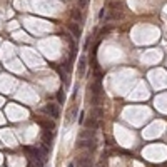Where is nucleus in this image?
<instances>
[{
  "instance_id": "nucleus-1",
  "label": "nucleus",
  "mask_w": 167,
  "mask_h": 167,
  "mask_svg": "<svg viewBox=\"0 0 167 167\" xmlns=\"http://www.w3.org/2000/svg\"><path fill=\"white\" fill-rule=\"evenodd\" d=\"M77 70H79V77H85V70H87V57L85 55H82V57L79 59Z\"/></svg>"
},
{
  "instance_id": "nucleus-8",
  "label": "nucleus",
  "mask_w": 167,
  "mask_h": 167,
  "mask_svg": "<svg viewBox=\"0 0 167 167\" xmlns=\"http://www.w3.org/2000/svg\"><path fill=\"white\" fill-rule=\"evenodd\" d=\"M69 167H73V162H72V164H69Z\"/></svg>"
},
{
  "instance_id": "nucleus-4",
  "label": "nucleus",
  "mask_w": 167,
  "mask_h": 167,
  "mask_svg": "<svg viewBox=\"0 0 167 167\" xmlns=\"http://www.w3.org/2000/svg\"><path fill=\"white\" fill-rule=\"evenodd\" d=\"M69 27H70V30L73 32V35H75V37H80V28H79V27H75L73 24H70Z\"/></svg>"
},
{
  "instance_id": "nucleus-7",
  "label": "nucleus",
  "mask_w": 167,
  "mask_h": 167,
  "mask_svg": "<svg viewBox=\"0 0 167 167\" xmlns=\"http://www.w3.org/2000/svg\"><path fill=\"white\" fill-rule=\"evenodd\" d=\"M104 15H105V10L102 8V10H100V12H99V20H100V19H104Z\"/></svg>"
},
{
  "instance_id": "nucleus-5",
  "label": "nucleus",
  "mask_w": 167,
  "mask_h": 167,
  "mask_svg": "<svg viewBox=\"0 0 167 167\" xmlns=\"http://www.w3.org/2000/svg\"><path fill=\"white\" fill-rule=\"evenodd\" d=\"M57 99H59V102H60V104H64V100H65V94H64L62 90H60V92L57 94Z\"/></svg>"
},
{
  "instance_id": "nucleus-6",
  "label": "nucleus",
  "mask_w": 167,
  "mask_h": 167,
  "mask_svg": "<svg viewBox=\"0 0 167 167\" xmlns=\"http://www.w3.org/2000/svg\"><path fill=\"white\" fill-rule=\"evenodd\" d=\"M79 5H80V8H84V7L87 5V0H80V2H79Z\"/></svg>"
},
{
  "instance_id": "nucleus-3",
  "label": "nucleus",
  "mask_w": 167,
  "mask_h": 167,
  "mask_svg": "<svg viewBox=\"0 0 167 167\" xmlns=\"http://www.w3.org/2000/svg\"><path fill=\"white\" fill-rule=\"evenodd\" d=\"M45 110L49 114H52L53 119H57V117H59V109H57V105H55V104H49V105L45 107Z\"/></svg>"
},
{
  "instance_id": "nucleus-2",
  "label": "nucleus",
  "mask_w": 167,
  "mask_h": 167,
  "mask_svg": "<svg viewBox=\"0 0 167 167\" xmlns=\"http://www.w3.org/2000/svg\"><path fill=\"white\" fill-rule=\"evenodd\" d=\"M90 164H92L90 157H80V159H75V162H73V166L77 167H92Z\"/></svg>"
}]
</instances>
